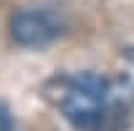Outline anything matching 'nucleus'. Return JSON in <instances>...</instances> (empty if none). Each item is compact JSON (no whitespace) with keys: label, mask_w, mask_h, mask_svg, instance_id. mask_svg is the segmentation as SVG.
<instances>
[{"label":"nucleus","mask_w":134,"mask_h":131,"mask_svg":"<svg viewBox=\"0 0 134 131\" xmlns=\"http://www.w3.org/2000/svg\"><path fill=\"white\" fill-rule=\"evenodd\" d=\"M126 80H129V86L134 88V51L126 53Z\"/></svg>","instance_id":"20e7f679"},{"label":"nucleus","mask_w":134,"mask_h":131,"mask_svg":"<svg viewBox=\"0 0 134 131\" xmlns=\"http://www.w3.org/2000/svg\"><path fill=\"white\" fill-rule=\"evenodd\" d=\"M43 94L78 131H121L126 126V96L97 72L57 75L46 83Z\"/></svg>","instance_id":"f257e3e1"},{"label":"nucleus","mask_w":134,"mask_h":131,"mask_svg":"<svg viewBox=\"0 0 134 131\" xmlns=\"http://www.w3.org/2000/svg\"><path fill=\"white\" fill-rule=\"evenodd\" d=\"M62 32V21L51 14V11H38V8H27L11 19V38L19 46L35 48V46H46V43L57 40Z\"/></svg>","instance_id":"f03ea898"},{"label":"nucleus","mask_w":134,"mask_h":131,"mask_svg":"<svg viewBox=\"0 0 134 131\" xmlns=\"http://www.w3.org/2000/svg\"><path fill=\"white\" fill-rule=\"evenodd\" d=\"M0 131H11V112L3 102H0Z\"/></svg>","instance_id":"7ed1b4c3"}]
</instances>
